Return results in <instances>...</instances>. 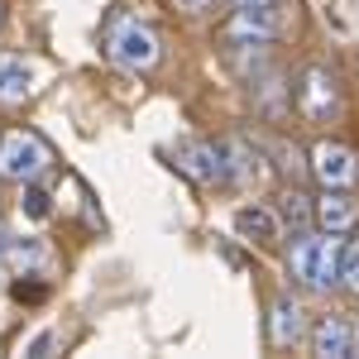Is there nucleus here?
<instances>
[{
  "instance_id": "obj_13",
  "label": "nucleus",
  "mask_w": 359,
  "mask_h": 359,
  "mask_svg": "<svg viewBox=\"0 0 359 359\" xmlns=\"http://www.w3.org/2000/svg\"><path fill=\"white\" fill-rule=\"evenodd\" d=\"M25 187H29V192H25V216H29V221H43V216L53 211V196L43 192L39 182H25Z\"/></svg>"
},
{
  "instance_id": "obj_19",
  "label": "nucleus",
  "mask_w": 359,
  "mask_h": 359,
  "mask_svg": "<svg viewBox=\"0 0 359 359\" xmlns=\"http://www.w3.org/2000/svg\"><path fill=\"white\" fill-rule=\"evenodd\" d=\"M0 25H5V0H0Z\"/></svg>"
},
{
  "instance_id": "obj_9",
  "label": "nucleus",
  "mask_w": 359,
  "mask_h": 359,
  "mask_svg": "<svg viewBox=\"0 0 359 359\" xmlns=\"http://www.w3.org/2000/svg\"><path fill=\"white\" fill-rule=\"evenodd\" d=\"M311 216H316V225H321V230L345 235V230L359 221V201L350 196V187H326V196L311 206Z\"/></svg>"
},
{
  "instance_id": "obj_17",
  "label": "nucleus",
  "mask_w": 359,
  "mask_h": 359,
  "mask_svg": "<svg viewBox=\"0 0 359 359\" xmlns=\"http://www.w3.org/2000/svg\"><path fill=\"white\" fill-rule=\"evenodd\" d=\"M182 5H187V10H206L211 0H182Z\"/></svg>"
},
{
  "instance_id": "obj_6",
  "label": "nucleus",
  "mask_w": 359,
  "mask_h": 359,
  "mask_svg": "<svg viewBox=\"0 0 359 359\" xmlns=\"http://www.w3.org/2000/svg\"><path fill=\"white\" fill-rule=\"evenodd\" d=\"M311 172H316V182H321V187H355L359 158H355V149L321 139V144L311 149Z\"/></svg>"
},
{
  "instance_id": "obj_4",
  "label": "nucleus",
  "mask_w": 359,
  "mask_h": 359,
  "mask_svg": "<svg viewBox=\"0 0 359 359\" xmlns=\"http://www.w3.org/2000/svg\"><path fill=\"white\" fill-rule=\"evenodd\" d=\"M287 29H292V20H287V10H278V0H273V5H240V15L230 20L225 39H254V43H269V39L287 34Z\"/></svg>"
},
{
  "instance_id": "obj_11",
  "label": "nucleus",
  "mask_w": 359,
  "mask_h": 359,
  "mask_svg": "<svg viewBox=\"0 0 359 359\" xmlns=\"http://www.w3.org/2000/svg\"><path fill=\"white\" fill-rule=\"evenodd\" d=\"M34 91V72L25 67V57L0 53V106H20Z\"/></svg>"
},
{
  "instance_id": "obj_3",
  "label": "nucleus",
  "mask_w": 359,
  "mask_h": 359,
  "mask_svg": "<svg viewBox=\"0 0 359 359\" xmlns=\"http://www.w3.org/2000/svg\"><path fill=\"white\" fill-rule=\"evenodd\" d=\"M111 62L120 67H130V72H149V67H158V57H163V43H158V34L154 29L135 25V20H120L111 29Z\"/></svg>"
},
{
  "instance_id": "obj_12",
  "label": "nucleus",
  "mask_w": 359,
  "mask_h": 359,
  "mask_svg": "<svg viewBox=\"0 0 359 359\" xmlns=\"http://www.w3.org/2000/svg\"><path fill=\"white\" fill-rule=\"evenodd\" d=\"M302 340V306L292 297L273 302V345H297Z\"/></svg>"
},
{
  "instance_id": "obj_1",
  "label": "nucleus",
  "mask_w": 359,
  "mask_h": 359,
  "mask_svg": "<svg viewBox=\"0 0 359 359\" xmlns=\"http://www.w3.org/2000/svg\"><path fill=\"white\" fill-rule=\"evenodd\" d=\"M340 249H345V240L335 230H326V235H302L292 245V254H287V269L306 287H331L335 278H340Z\"/></svg>"
},
{
  "instance_id": "obj_7",
  "label": "nucleus",
  "mask_w": 359,
  "mask_h": 359,
  "mask_svg": "<svg viewBox=\"0 0 359 359\" xmlns=\"http://www.w3.org/2000/svg\"><path fill=\"white\" fill-rule=\"evenodd\" d=\"M340 106V91H335V77L326 67H302V77H297V111L306 120H326V115Z\"/></svg>"
},
{
  "instance_id": "obj_15",
  "label": "nucleus",
  "mask_w": 359,
  "mask_h": 359,
  "mask_svg": "<svg viewBox=\"0 0 359 359\" xmlns=\"http://www.w3.org/2000/svg\"><path fill=\"white\" fill-rule=\"evenodd\" d=\"M283 211H287V221H292V225H306V216H311V206H306L302 192H287V206H283Z\"/></svg>"
},
{
  "instance_id": "obj_14",
  "label": "nucleus",
  "mask_w": 359,
  "mask_h": 359,
  "mask_svg": "<svg viewBox=\"0 0 359 359\" xmlns=\"http://www.w3.org/2000/svg\"><path fill=\"white\" fill-rule=\"evenodd\" d=\"M340 278H345V287H350V292H359V245L340 249Z\"/></svg>"
},
{
  "instance_id": "obj_10",
  "label": "nucleus",
  "mask_w": 359,
  "mask_h": 359,
  "mask_svg": "<svg viewBox=\"0 0 359 359\" xmlns=\"http://www.w3.org/2000/svg\"><path fill=\"white\" fill-rule=\"evenodd\" d=\"M235 230L245 240H254V245H273L278 235H283V221H278L269 206H240L235 211Z\"/></svg>"
},
{
  "instance_id": "obj_18",
  "label": "nucleus",
  "mask_w": 359,
  "mask_h": 359,
  "mask_svg": "<svg viewBox=\"0 0 359 359\" xmlns=\"http://www.w3.org/2000/svg\"><path fill=\"white\" fill-rule=\"evenodd\" d=\"M235 5H273V0H235Z\"/></svg>"
},
{
  "instance_id": "obj_5",
  "label": "nucleus",
  "mask_w": 359,
  "mask_h": 359,
  "mask_svg": "<svg viewBox=\"0 0 359 359\" xmlns=\"http://www.w3.org/2000/svg\"><path fill=\"white\" fill-rule=\"evenodd\" d=\"M172 158H177V172H187V177H192V182H201V187L225 182V149H216V144H201V139H177Z\"/></svg>"
},
{
  "instance_id": "obj_2",
  "label": "nucleus",
  "mask_w": 359,
  "mask_h": 359,
  "mask_svg": "<svg viewBox=\"0 0 359 359\" xmlns=\"http://www.w3.org/2000/svg\"><path fill=\"white\" fill-rule=\"evenodd\" d=\"M53 163L48 144L34 135V130H15V135L0 139V182H39Z\"/></svg>"
},
{
  "instance_id": "obj_8",
  "label": "nucleus",
  "mask_w": 359,
  "mask_h": 359,
  "mask_svg": "<svg viewBox=\"0 0 359 359\" xmlns=\"http://www.w3.org/2000/svg\"><path fill=\"white\" fill-rule=\"evenodd\" d=\"M311 350L326 355V359H350L359 350V335L345 316H321L316 331H311Z\"/></svg>"
},
{
  "instance_id": "obj_16",
  "label": "nucleus",
  "mask_w": 359,
  "mask_h": 359,
  "mask_svg": "<svg viewBox=\"0 0 359 359\" xmlns=\"http://www.w3.org/2000/svg\"><path fill=\"white\" fill-rule=\"evenodd\" d=\"M5 249H10V235L0 230V278H5V269H10V264H5Z\"/></svg>"
}]
</instances>
